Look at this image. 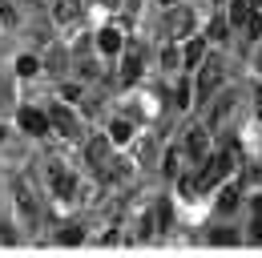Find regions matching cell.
<instances>
[{"instance_id":"obj_1","label":"cell","mask_w":262,"mask_h":258,"mask_svg":"<svg viewBox=\"0 0 262 258\" xmlns=\"http://www.w3.org/2000/svg\"><path fill=\"white\" fill-rule=\"evenodd\" d=\"M230 165H234V158L230 154H218V158H202V174H198V193H206V190H214L222 178L230 174Z\"/></svg>"},{"instance_id":"obj_2","label":"cell","mask_w":262,"mask_h":258,"mask_svg":"<svg viewBox=\"0 0 262 258\" xmlns=\"http://www.w3.org/2000/svg\"><path fill=\"white\" fill-rule=\"evenodd\" d=\"M49 125H53V133H61V137H81V121H77V113L69 109L65 101H53L49 105Z\"/></svg>"},{"instance_id":"obj_3","label":"cell","mask_w":262,"mask_h":258,"mask_svg":"<svg viewBox=\"0 0 262 258\" xmlns=\"http://www.w3.org/2000/svg\"><path fill=\"white\" fill-rule=\"evenodd\" d=\"M141 64H145V49L133 40V45H125V61H121V81L125 85H133L137 77H141Z\"/></svg>"},{"instance_id":"obj_4","label":"cell","mask_w":262,"mask_h":258,"mask_svg":"<svg viewBox=\"0 0 262 258\" xmlns=\"http://www.w3.org/2000/svg\"><path fill=\"white\" fill-rule=\"evenodd\" d=\"M16 121H20L25 133H33V137H45V133L53 129V125H49V113H40V109H20Z\"/></svg>"},{"instance_id":"obj_5","label":"cell","mask_w":262,"mask_h":258,"mask_svg":"<svg viewBox=\"0 0 262 258\" xmlns=\"http://www.w3.org/2000/svg\"><path fill=\"white\" fill-rule=\"evenodd\" d=\"M218 81H222V61H206L202 64V81H198V97L210 101V93L218 89Z\"/></svg>"},{"instance_id":"obj_6","label":"cell","mask_w":262,"mask_h":258,"mask_svg":"<svg viewBox=\"0 0 262 258\" xmlns=\"http://www.w3.org/2000/svg\"><path fill=\"white\" fill-rule=\"evenodd\" d=\"M97 49L105 53V57H117V53H125V36H121V29L105 25V29L97 32Z\"/></svg>"},{"instance_id":"obj_7","label":"cell","mask_w":262,"mask_h":258,"mask_svg":"<svg viewBox=\"0 0 262 258\" xmlns=\"http://www.w3.org/2000/svg\"><path fill=\"white\" fill-rule=\"evenodd\" d=\"M49 178H53V193H57V198H73V193H77V182H73V174H69V169H61V165H53V174H49Z\"/></svg>"},{"instance_id":"obj_8","label":"cell","mask_w":262,"mask_h":258,"mask_svg":"<svg viewBox=\"0 0 262 258\" xmlns=\"http://www.w3.org/2000/svg\"><path fill=\"white\" fill-rule=\"evenodd\" d=\"M186 158H194V161L206 158V129L202 125H194L190 133H186Z\"/></svg>"},{"instance_id":"obj_9","label":"cell","mask_w":262,"mask_h":258,"mask_svg":"<svg viewBox=\"0 0 262 258\" xmlns=\"http://www.w3.org/2000/svg\"><path fill=\"white\" fill-rule=\"evenodd\" d=\"M53 16H57L61 25H73V20L81 16V0H57V8H53Z\"/></svg>"},{"instance_id":"obj_10","label":"cell","mask_w":262,"mask_h":258,"mask_svg":"<svg viewBox=\"0 0 262 258\" xmlns=\"http://www.w3.org/2000/svg\"><path fill=\"white\" fill-rule=\"evenodd\" d=\"M129 137H133V125L125 121V117H117V121H109V141H113V145H125Z\"/></svg>"},{"instance_id":"obj_11","label":"cell","mask_w":262,"mask_h":258,"mask_svg":"<svg viewBox=\"0 0 262 258\" xmlns=\"http://www.w3.org/2000/svg\"><path fill=\"white\" fill-rule=\"evenodd\" d=\"M190 29H194V16H190L186 8L169 16V32H173V36H186V32H190Z\"/></svg>"},{"instance_id":"obj_12","label":"cell","mask_w":262,"mask_h":258,"mask_svg":"<svg viewBox=\"0 0 262 258\" xmlns=\"http://www.w3.org/2000/svg\"><path fill=\"white\" fill-rule=\"evenodd\" d=\"M202 57H206V36H194V40L186 45V64L194 69V64H202Z\"/></svg>"},{"instance_id":"obj_13","label":"cell","mask_w":262,"mask_h":258,"mask_svg":"<svg viewBox=\"0 0 262 258\" xmlns=\"http://www.w3.org/2000/svg\"><path fill=\"white\" fill-rule=\"evenodd\" d=\"M109 145H113V141H109V133H105V137H97V141H89L85 158L93 161V165H101V161H105V149H109Z\"/></svg>"},{"instance_id":"obj_14","label":"cell","mask_w":262,"mask_h":258,"mask_svg":"<svg viewBox=\"0 0 262 258\" xmlns=\"http://www.w3.org/2000/svg\"><path fill=\"white\" fill-rule=\"evenodd\" d=\"M250 8H254L250 0H230V25H238V29H242V20L250 16Z\"/></svg>"},{"instance_id":"obj_15","label":"cell","mask_w":262,"mask_h":258,"mask_svg":"<svg viewBox=\"0 0 262 258\" xmlns=\"http://www.w3.org/2000/svg\"><path fill=\"white\" fill-rule=\"evenodd\" d=\"M238 198H242V193H238V186H226V190L218 193V210H222V214L238 210Z\"/></svg>"},{"instance_id":"obj_16","label":"cell","mask_w":262,"mask_h":258,"mask_svg":"<svg viewBox=\"0 0 262 258\" xmlns=\"http://www.w3.org/2000/svg\"><path fill=\"white\" fill-rule=\"evenodd\" d=\"M242 32H246L250 40H258V36H262V12H254V8H250V16L242 20Z\"/></svg>"},{"instance_id":"obj_17","label":"cell","mask_w":262,"mask_h":258,"mask_svg":"<svg viewBox=\"0 0 262 258\" xmlns=\"http://www.w3.org/2000/svg\"><path fill=\"white\" fill-rule=\"evenodd\" d=\"M250 210H254V222H250V238H254V242H262V198H254V206H250Z\"/></svg>"},{"instance_id":"obj_18","label":"cell","mask_w":262,"mask_h":258,"mask_svg":"<svg viewBox=\"0 0 262 258\" xmlns=\"http://www.w3.org/2000/svg\"><path fill=\"white\" fill-rule=\"evenodd\" d=\"M36 73H40L36 57H20V61H16V77H36Z\"/></svg>"},{"instance_id":"obj_19","label":"cell","mask_w":262,"mask_h":258,"mask_svg":"<svg viewBox=\"0 0 262 258\" xmlns=\"http://www.w3.org/2000/svg\"><path fill=\"white\" fill-rule=\"evenodd\" d=\"M173 101H178V109H186V105H190V81H178V89H173Z\"/></svg>"},{"instance_id":"obj_20","label":"cell","mask_w":262,"mask_h":258,"mask_svg":"<svg viewBox=\"0 0 262 258\" xmlns=\"http://www.w3.org/2000/svg\"><path fill=\"white\" fill-rule=\"evenodd\" d=\"M230 113V97H222V101H218V109H214V113H210V129L218 125V121H222V117H226Z\"/></svg>"},{"instance_id":"obj_21","label":"cell","mask_w":262,"mask_h":258,"mask_svg":"<svg viewBox=\"0 0 262 258\" xmlns=\"http://www.w3.org/2000/svg\"><path fill=\"white\" fill-rule=\"evenodd\" d=\"M178 169H182V165H178V149H169V154H165V178H178Z\"/></svg>"},{"instance_id":"obj_22","label":"cell","mask_w":262,"mask_h":258,"mask_svg":"<svg viewBox=\"0 0 262 258\" xmlns=\"http://www.w3.org/2000/svg\"><path fill=\"white\" fill-rule=\"evenodd\" d=\"M206 40H226V20H214L210 25V36Z\"/></svg>"},{"instance_id":"obj_23","label":"cell","mask_w":262,"mask_h":258,"mask_svg":"<svg viewBox=\"0 0 262 258\" xmlns=\"http://www.w3.org/2000/svg\"><path fill=\"white\" fill-rule=\"evenodd\" d=\"M61 242H81V226H65L61 230Z\"/></svg>"},{"instance_id":"obj_24","label":"cell","mask_w":262,"mask_h":258,"mask_svg":"<svg viewBox=\"0 0 262 258\" xmlns=\"http://www.w3.org/2000/svg\"><path fill=\"white\" fill-rule=\"evenodd\" d=\"M0 105H4V85H0Z\"/></svg>"},{"instance_id":"obj_25","label":"cell","mask_w":262,"mask_h":258,"mask_svg":"<svg viewBox=\"0 0 262 258\" xmlns=\"http://www.w3.org/2000/svg\"><path fill=\"white\" fill-rule=\"evenodd\" d=\"M250 4H254V8H262V0H250Z\"/></svg>"},{"instance_id":"obj_26","label":"cell","mask_w":262,"mask_h":258,"mask_svg":"<svg viewBox=\"0 0 262 258\" xmlns=\"http://www.w3.org/2000/svg\"><path fill=\"white\" fill-rule=\"evenodd\" d=\"M105 4H109V8H113V4H117V0H105Z\"/></svg>"},{"instance_id":"obj_27","label":"cell","mask_w":262,"mask_h":258,"mask_svg":"<svg viewBox=\"0 0 262 258\" xmlns=\"http://www.w3.org/2000/svg\"><path fill=\"white\" fill-rule=\"evenodd\" d=\"M0 141H4V125H0Z\"/></svg>"},{"instance_id":"obj_28","label":"cell","mask_w":262,"mask_h":258,"mask_svg":"<svg viewBox=\"0 0 262 258\" xmlns=\"http://www.w3.org/2000/svg\"><path fill=\"white\" fill-rule=\"evenodd\" d=\"M162 4H173V0H162Z\"/></svg>"}]
</instances>
